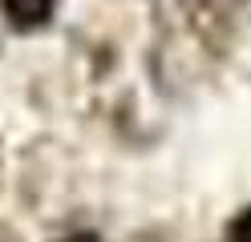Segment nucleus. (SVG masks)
Masks as SVG:
<instances>
[{
    "label": "nucleus",
    "mask_w": 251,
    "mask_h": 242,
    "mask_svg": "<svg viewBox=\"0 0 251 242\" xmlns=\"http://www.w3.org/2000/svg\"><path fill=\"white\" fill-rule=\"evenodd\" d=\"M53 4L57 0H4V12L17 24H41L45 16L53 12Z\"/></svg>",
    "instance_id": "f257e3e1"
},
{
    "label": "nucleus",
    "mask_w": 251,
    "mask_h": 242,
    "mask_svg": "<svg viewBox=\"0 0 251 242\" xmlns=\"http://www.w3.org/2000/svg\"><path fill=\"white\" fill-rule=\"evenodd\" d=\"M227 242H251V210H243V214L231 222V230H227Z\"/></svg>",
    "instance_id": "f03ea898"
},
{
    "label": "nucleus",
    "mask_w": 251,
    "mask_h": 242,
    "mask_svg": "<svg viewBox=\"0 0 251 242\" xmlns=\"http://www.w3.org/2000/svg\"><path fill=\"white\" fill-rule=\"evenodd\" d=\"M69 242H93V238H69Z\"/></svg>",
    "instance_id": "7ed1b4c3"
}]
</instances>
